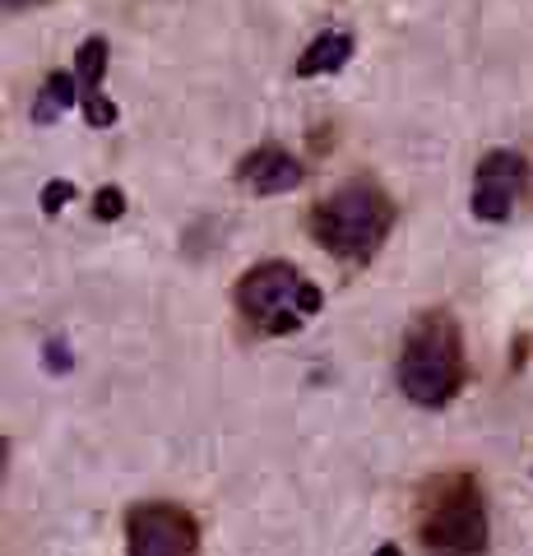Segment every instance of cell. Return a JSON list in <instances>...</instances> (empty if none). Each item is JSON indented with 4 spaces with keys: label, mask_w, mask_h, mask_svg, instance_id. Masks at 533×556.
Wrapping results in <instances>:
<instances>
[{
    "label": "cell",
    "mask_w": 533,
    "mask_h": 556,
    "mask_svg": "<svg viewBox=\"0 0 533 556\" xmlns=\"http://www.w3.org/2000/svg\"><path fill=\"white\" fill-rule=\"evenodd\" d=\"M464 380V339L459 325L445 316V311H432L413 325V334L399 353V390L422 408H441L445 399H455Z\"/></svg>",
    "instance_id": "1"
},
{
    "label": "cell",
    "mask_w": 533,
    "mask_h": 556,
    "mask_svg": "<svg viewBox=\"0 0 533 556\" xmlns=\"http://www.w3.org/2000/svg\"><path fill=\"white\" fill-rule=\"evenodd\" d=\"M312 232L330 255L339 260H367L390 232V200L371 181L339 186L330 200L316 204Z\"/></svg>",
    "instance_id": "2"
},
{
    "label": "cell",
    "mask_w": 533,
    "mask_h": 556,
    "mask_svg": "<svg viewBox=\"0 0 533 556\" xmlns=\"http://www.w3.org/2000/svg\"><path fill=\"white\" fill-rule=\"evenodd\" d=\"M422 543L436 556H478L487 547V506L473 478H441L422 496Z\"/></svg>",
    "instance_id": "3"
},
{
    "label": "cell",
    "mask_w": 533,
    "mask_h": 556,
    "mask_svg": "<svg viewBox=\"0 0 533 556\" xmlns=\"http://www.w3.org/2000/svg\"><path fill=\"white\" fill-rule=\"evenodd\" d=\"M237 306H242V316L255 329H265V334H292V329L306 325L320 311V288L306 283L283 260H274V265H255L242 278Z\"/></svg>",
    "instance_id": "4"
},
{
    "label": "cell",
    "mask_w": 533,
    "mask_h": 556,
    "mask_svg": "<svg viewBox=\"0 0 533 556\" xmlns=\"http://www.w3.org/2000/svg\"><path fill=\"white\" fill-rule=\"evenodd\" d=\"M130 556H200V525L181 506L149 501L126 519Z\"/></svg>",
    "instance_id": "5"
},
{
    "label": "cell",
    "mask_w": 533,
    "mask_h": 556,
    "mask_svg": "<svg viewBox=\"0 0 533 556\" xmlns=\"http://www.w3.org/2000/svg\"><path fill=\"white\" fill-rule=\"evenodd\" d=\"M524 186H529V163L520 153H510V149L487 153V159L478 163V177H473V214L483 223L510 218V208L524 195Z\"/></svg>",
    "instance_id": "6"
},
{
    "label": "cell",
    "mask_w": 533,
    "mask_h": 556,
    "mask_svg": "<svg viewBox=\"0 0 533 556\" xmlns=\"http://www.w3.org/2000/svg\"><path fill=\"white\" fill-rule=\"evenodd\" d=\"M237 177H242L255 195H288V190H297L306 167L292 159L288 149H255L251 159H242V167H237Z\"/></svg>",
    "instance_id": "7"
},
{
    "label": "cell",
    "mask_w": 533,
    "mask_h": 556,
    "mask_svg": "<svg viewBox=\"0 0 533 556\" xmlns=\"http://www.w3.org/2000/svg\"><path fill=\"white\" fill-rule=\"evenodd\" d=\"M353 56V38L348 33H320V38L302 51L297 61V75L312 79V75H334V70H343Z\"/></svg>",
    "instance_id": "8"
},
{
    "label": "cell",
    "mask_w": 533,
    "mask_h": 556,
    "mask_svg": "<svg viewBox=\"0 0 533 556\" xmlns=\"http://www.w3.org/2000/svg\"><path fill=\"white\" fill-rule=\"evenodd\" d=\"M75 98H79V79L75 75H51L42 84L38 102H33V121H38V126H47V121H61L65 112H71Z\"/></svg>",
    "instance_id": "9"
},
{
    "label": "cell",
    "mask_w": 533,
    "mask_h": 556,
    "mask_svg": "<svg viewBox=\"0 0 533 556\" xmlns=\"http://www.w3.org/2000/svg\"><path fill=\"white\" fill-rule=\"evenodd\" d=\"M102 75H107V42L89 38L79 47V56H75V79H79V98L84 102L102 93Z\"/></svg>",
    "instance_id": "10"
},
{
    "label": "cell",
    "mask_w": 533,
    "mask_h": 556,
    "mask_svg": "<svg viewBox=\"0 0 533 556\" xmlns=\"http://www.w3.org/2000/svg\"><path fill=\"white\" fill-rule=\"evenodd\" d=\"M93 214H98L102 223H116V218L126 214V195H122L116 186H102L98 195H93Z\"/></svg>",
    "instance_id": "11"
},
{
    "label": "cell",
    "mask_w": 533,
    "mask_h": 556,
    "mask_svg": "<svg viewBox=\"0 0 533 556\" xmlns=\"http://www.w3.org/2000/svg\"><path fill=\"white\" fill-rule=\"evenodd\" d=\"M84 116H89V126H93V130H107V126H116V102L98 93V98L84 102Z\"/></svg>",
    "instance_id": "12"
},
{
    "label": "cell",
    "mask_w": 533,
    "mask_h": 556,
    "mask_svg": "<svg viewBox=\"0 0 533 556\" xmlns=\"http://www.w3.org/2000/svg\"><path fill=\"white\" fill-rule=\"evenodd\" d=\"M65 200H75V186H71V181H51V186L42 190V208H47V214H61Z\"/></svg>",
    "instance_id": "13"
},
{
    "label": "cell",
    "mask_w": 533,
    "mask_h": 556,
    "mask_svg": "<svg viewBox=\"0 0 533 556\" xmlns=\"http://www.w3.org/2000/svg\"><path fill=\"white\" fill-rule=\"evenodd\" d=\"M47 371H71V348H65V343H47Z\"/></svg>",
    "instance_id": "14"
},
{
    "label": "cell",
    "mask_w": 533,
    "mask_h": 556,
    "mask_svg": "<svg viewBox=\"0 0 533 556\" xmlns=\"http://www.w3.org/2000/svg\"><path fill=\"white\" fill-rule=\"evenodd\" d=\"M371 556H404V552H399V547H394V543H385V547H376Z\"/></svg>",
    "instance_id": "15"
},
{
    "label": "cell",
    "mask_w": 533,
    "mask_h": 556,
    "mask_svg": "<svg viewBox=\"0 0 533 556\" xmlns=\"http://www.w3.org/2000/svg\"><path fill=\"white\" fill-rule=\"evenodd\" d=\"M24 5H38V0H5V10H24Z\"/></svg>",
    "instance_id": "16"
}]
</instances>
